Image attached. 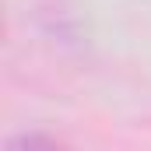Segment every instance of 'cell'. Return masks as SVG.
<instances>
[{"mask_svg":"<svg viewBox=\"0 0 151 151\" xmlns=\"http://www.w3.org/2000/svg\"><path fill=\"white\" fill-rule=\"evenodd\" d=\"M14 151H60V148L49 144V141H42V137H21Z\"/></svg>","mask_w":151,"mask_h":151,"instance_id":"6da1fadb","label":"cell"}]
</instances>
